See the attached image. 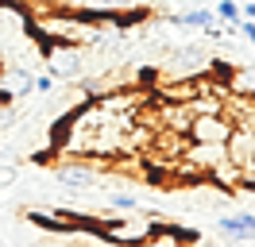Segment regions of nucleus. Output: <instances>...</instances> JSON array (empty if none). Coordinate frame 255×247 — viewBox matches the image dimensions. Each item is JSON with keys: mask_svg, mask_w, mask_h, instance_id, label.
I'll use <instances>...</instances> for the list:
<instances>
[{"mask_svg": "<svg viewBox=\"0 0 255 247\" xmlns=\"http://www.w3.org/2000/svg\"><path fill=\"white\" fill-rule=\"evenodd\" d=\"M27 27L35 35H43L47 43H62V46H93L101 39V15L89 12H74V8H54L47 15H35Z\"/></svg>", "mask_w": 255, "mask_h": 247, "instance_id": "f257e3e1", "label": "nucleus"}, {"mask_svg": "<svg viewBox=\"0 0 255 247\" xmlns=\"http://www.w3.org/2000/svg\"><path fill=\"white\" fill-rule=\"evenodd\" d=\"M43 62H47V74L54 81H78L85 74V58H81V46H62V43H47L43 50Z\"/></svg>", "mask_w": 255, "mask_h": 247, "instance_id": "f03ea898", "label": "nucleus"}, {"mask_svg": "<svg viewBox=\"0 0 255 247\" xmlns=\"http://www.w3.org/2000/svg\"><path fill=\"white\" fill-rule=\"evenodd\" d=\"M54 174H58V182H62L70 193H85V189L97 182V166L89 158H62V162L54 166Z\"/></svg>", "mask_w": 255, "mask_h": 247, "instance_id": "7ed1b4c3", "label": "nucleus"}, {"mask_svg": "<svg viewBox=\"0 0 255 247\" xmlns=\"http://www.w3.org/2000/svg\"><path fill=\"white\" fill-rule=\"evenodd\" d=\"M228 135H232V120L228 116H193L190 131H186V139L190 143H228Z\"/></svg>", "mask_w": 255, "mask_h": 247, "instance_id": "20e7f679", "label": "nucleus"}, {"mask_svg": "<svg viewBox=\"0 0 255 247\" xmlns=\"http://www.w3.org/2000/svg\"><path fill=\"white\" fill-rule=\"evenodd\" d=\"M166 23L170 27H197V31H209L213 23H217V15L209 12V8H190V12H178V15H166Z\"/></svg>", "mask_w": 255, "mask_h": 247, "instance_id": "39448f33", "label": "nucleus"}, {"mask_svg": "<svg viewBox=\"0 0 255 247\" xmlns=\"http://www.w3.org/2000/svg\"><path fill=\"white\" fill-rule=\"evenodd\" d=\"M186 244V232H178V228H166V224H159V228L147 236L143 244H135V247H182Z\"/></svg>", "mask_w": 255, "mask_h": 247, "instance_id": "423d86ee", "label": "nucleus"}, {"mask_svg": "<svg viewBox=\"0 0 255 247\" xmlns=\"http://www.w3.org/2000/svg\"><path fill=\"white\" fill-rule=\"evenodd\" d=\"M217 23H224V27H236L240 19H244V8H240L236 0H217Z\"/></svg>", "mask_w": 255, "mask_h": 247, "instance_id": "0eeeda50", "label": "nucleus"}, {"mask_svg": "<svg viewBox=\"0 0 255 247\" xmlns=\"http://www.w3.org/2000/svg\"><path fill=\"white\" fill-rule=\"evenodd\" d=\"M112 209H116V213H135V209H139V201L131 197V193H112Z\"/></svg>", "mask_w": 255, "mask_h": 247, "instance_id": "6e6552de", "label": "nucleus"}, {"mask_svg": "<svg viewBox=\"0 0 255 247\" xmlns=\"http://www.w3.org/2000/svg\"><path fill=\"white\" fill-rule=\"evenodd\" d=\"M50 89H54V77L50 74H39V77L31 74V93H43V97H47Z\"/></svg>", "mask_w": 255, "mask_h": 247, "instance_id": "1a4fd4ad", "label": "nucleus"}, {"mask_svg": "<svg viewBox=\"0 0 255 247\" xmlns=\"http://www.w3.org/2000/svg\"><path fill=\"white\" fill-rule=\"evenodd\" d=\"M12 124H16V112H12V105H4V101H0V131H8Z\"/></svg>", "mask_w": 255, "mask_h": 247, "instance_id": "9d476101", "label": "nucleus"}, {"mask_svg": "<svg viewBox=\"0 0 255 247\" xmlns=\"http://www.w3.org/2000/svg\"><path fill=\"white\" fill-rule=\"evenodd\" d=\"M236 27H240V31H244V39H248V43H252V46H255V23H252V19H240Z\"/></svg>", "mask_w": 255, "mask_h": 247, "instance_id": "9b49d317", "label": "nucleus"}]
</instances>
